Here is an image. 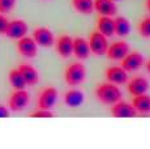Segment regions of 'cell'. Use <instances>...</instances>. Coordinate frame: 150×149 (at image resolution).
<instances>
[{
    "label": "cell",
    "mask_w": 150,
    "mask_h": 149,
    "mask_svg": "<svg viewBox=\"0 0 150 149\" xmlns=\"http://www.w3.org/2000/svg\"><path fill=\"white\" fill-rule=\"evenodd\" d=\"M73 54L77 59L85 60L90 55V47H89V42L82 37H77L73 38Z\"/></svg>",
    "instance_id": "9a60e30c"
},
{
    "label": "cell",
    "mask_w": 150,
    "mask_h": 149,
    "mask_svg": "<svg viewBox=\"0 0 150 149\" xmlns=\"http://www.w3.org/2000/svg\"><path fill=\"white\" fill-rule=\"evenodd\" d=\"M16 5V0H0V13H9Z\"/></svg>",
    "instance_id": "484cf974"
},
{
    "label": "cell",
    "mask_w": 150,
    "mask_h": 149,
    "mask_svg": "<svg viewBox=\"0 0 150 149\" xmlns=\"http://www.w3.org/2000/svg\"><path fill=\"white\" fill-rule=\"evenodd\" d=\"M8 79H9L11 85H12L14 89H25V87H26L24 76H22L21 72L18 71V68L11 71L9 74H8Z\"/></svg>",
    "instance_id": "603a6c76"
},
{
    "label": "cell",
    "mask_w": 150,
    "mask_h": 149,
    "mask_svg": "<svg viewBox=\"0 0 150 149\" xmlns=\"http://www.w3.org/2000/svg\"><path fill=\"white\" fill-rule=\"evenodd\" d=\"M132 106L137 111V114H150V96L146 93L134 96Z\"/></svg>",
    "instance_id": "ac0fdd59"
},
{
    "label": "cell",
    "mask_w": 150,
    "mask_h": 149,
    "mask_svg": "<svg viewBox=\"0 0 150 149\" xmlns=\"http://www.w3.org/2000/svg\"><path fill=\"white\" fill-rule=\"evenodd\" d=\"M146 71H148V73L150 74V60L146 63Z\"/></svg>",
    "instance_id": "f546056e"
},
{
    "label": "cell",
    "mask_w": 150,
    "mask_h": 149,
    "mask_svg": "<svg viewBox=\"0 0 150 149\" xmlns=\"http://www.w3.org/2000/svg\"><path fill=\"white\" fill-rule=\"evenodd\" d=\"M111 114L115 118H136L137 111L134 110V107L132 104L124 101H117L116 104L111 105Z\"/></svg>",
    "instance_id": "ba28073f"
},
{
    "label": "cell",
    "mask_w": 150,
    "mask_h": 149,
    "mask_svg": "<svg viewBox=\"0 0 150 149\" xmlns=\"http://www.w3.org/2000/svg\"><path fill=\"white\" fill-rule=\"evenodd\" d=\"M8 24H9V21H8L4 16L0 15V34H5V30H7V28H8Z\"/></svg>",
    "instance_id": "4316f807"
},
{
    "label": "cell",
    "mask_w": 150,
    "mask_h": 149,
    "mask_svg": "<svg viewBox=\"0 0 150 149\" xmlns=\"http://www.w3.org/2000/svg\"><path fill=\"white\" fill-rule=\"evenodd\" d=\"M94 11H97L100 16H115L117 13V8L114 0H94Z\"/></svg>",
    "instance_id": "2e32d148"
},
{
    "label": "cell",
    "mask_w": 150,
    "mask_h": 149,
    "mask_svg": "<svg viewBox=\"0 0 150 149\" xmlns=\"http://www.w3.org/2000/svg\"><path fill=\"white\" fill-rule=\"evenodd\" d=\"M145 60H144L142 54H140L138 51H129L125 56L122 59V67L127 72H134L138 71L144 65Z\"/></svg>",
    "instance_id": "5b68a950"
},
{
    "label": "cell",
    "mask_w": 150,
    "mask_h": 149,
    "mask_svg": "<svg viewBox=\"0 0 150 149\" xmlns=\"http://www.w3.org/2000/svg\"><path fill=\"white\" fill-rule=\"evenodd\" d=\"M17 50L25 58H34L38 53V45L34 41L33 37L24 35L17 42Z\"/></svg>",
    "instance_id": "8992f818"
},
{
    "label": "cell",
    "mask_w": 150,
    "mask_h": 149,
    "mask_svg": "<svg viewBox=\"0 0 150 149\" xmlns=\"http://www.w3.org/2000/svg\"><path fill=\"white\" fill-rule=\"evenodd\" d=\"M114 29L115 34L119 37H127L131 31V22L127 17L124 16H117L114 18Z\"/></svg>",
    "instance_id": "44dd1931"
},
{
    "label": "cell",
    "mask_w": 150,
    "mask_h": 149,
    "mask_svg": "<svg viewBox=\"0 0 150 149\" xmlns=\"http://www.w3.org/2000/svg\"><path fill=\"white\" fill-rule=\"evenodd\" d=\"M138 34L144 38H150V17H145L144 20H141L138 22L137 26Z\"/></svg>",
    "instance_id": "cb8c5ba5"
},
{
    "label": "cell",
    "mask_w": 150,
    "mask_h": 149,
    "mask_svg": "<svg viewBox=\"0 0 150 149\" xmlns=\"http://www.w3.org/2000/svg\"><path fill=\"white\" fill-rule=\"evenodd\" d=\"M129 53V45L125 41H116L108 45L106 55L111 60H122Z\"/></svg>",
    "instance_id": "30bf717a"
},
{
    "label": "cell",
    "mask_w": 150,
    "mask_h": 149,
    "mask_svg": "<svg viewBox=\"0 0 150 149\" xmlns=\"http://www.w3.org/2000/svg\"><path fill=\"white\" fill-rule=\"evenodd\" d=\"M145 4H146V8H148V11H149V13H150V0H146Z\"/></svg>",
    "instance_id": "f1b7e54d"
},
{
    "label": "cell",
    "mask_w": 150,
    "mask_h": 149,
    "mask_svg": "<svg viewBox=\"0 0 150 149\" xmlns=\"http://www.w3.org/2000/svg\"><path fill=\"white\" fill-rule=\"evenodd\" d=\"M8 116H9V110L0 105V118H8Z\"/></svg>",
    "instance_id": "83f0119b"
},
{
    "label": "cell",
    "mask_w": 150,
    "mask_h": 149,
    "mask_svg": "<svg viewBox=\"0 0 150 149\" xmlns=\"http://www.w3.org/2000/svg\"><path fill=\"white\" fill-rule=\"evenodd\" d=\"M127 89L132 94V96H140V94H144L149 90V81L148 79L142 76H137L133 77L131 81H127Z\"/></svg>",
    "instance_id": "4fadbf2b"
},
{
    "label": "cell",
    "mask_w": 150,
    "mask_h": 149,
    "mask_svg": "<svg viewBox=\"0 0 150 149\" xmlns=\"http://www.w3.org/2000/svg\"><path fill=\"white\" fill-rule=\"evenodd\" d=\"M55 47H56L57 54H59L62 58H68V56L72 55V53H73V38L67 35V34L60 35L59 38L56 39Z\"/></svg>",
    "instance_id": "5bb4252c"
},
{
    "label": "cell",
    "mask_w": 150,
    "mask_h": 149,
    "mask_svg": "<svg viewBox=\"0 0 150 149\" xmlns=\"http://www.w3.org/2000/svg\"><path fill=\"white\" fill-rule=\"evenodd\" d=\"M72 5L81 15H90L94 11V0H72Z\"/></svg>",
    "instance_id": "7402d4cb"
},
{
    "label": "cell",
    "mask_w": 150,
    "mask_h": 149,
    "mask_svg": "<svg viewBox=\"0 0 150 149\" xmlns=\"http://www.w3.org/2000/svg\"><path fill=\"white\" fill-rule=\"evenodd\" d=\"M83 99H85L83 93L77 89H71L65 92L64 94V102L69 107H79V106H81L83 104Z\"/></svg>",
    "instance_id": "d6986e66"
},
{
    "label": "cell",
    "mask_w": 150,
    "mask_h": 149,
    "mask_svg": "<svg viewBox=\"0 0 150 149\" xmlns=\"http://www.w3.org/2000/svg\"><path fill=\"white\" fill-rule=\"evenodd\" d=\"M29 116L30 118H54V113L51 110H46V109H38L29 114Z\"/></svg>",
    "instance_id": "d4e9b609"
},
{
    "label": "cell",
    "mask_w": 150,
    "mask_h": 149,
    "mask_svg": "<svg viewBox=\"0 0 150 149\" xmlns=\"http://www.w3.org/2000/svg\"><path fill=\"white\" fill-rule=\"evenodd\" d=\"M114 1H119V0H114Z\"/></svg>",
    "instance_id": "4dcf8cb0"
},
{
    "label": "cell",
    "mask_w": 150,
    "mask_h": 149,
    "mask_svg": "<svg viewBox=\"0 0 150 149\" xmlns=\"http://www.w3.org/2000/svg\"><path fill=\"white\" fill-rule=\"evenodd\" d=\"M18 71L24 76V80L26 82V85H35L39 81V74L37 72V70L34 67H31L30 64H21L18 67Z\"/></svg>",
    "instance_id": "ffe728a7"
},
{
    "label": "cell",
    "mask_w": 150,
    "mask_h": 149,
    "mask_svg": "<svg viewBox=\"0 0 150 149\" xmlns=\"http://www.w3.org/2000/svg\"><path fill=\"white\" fill-rule=\"evenodd\" d=\"M97 30L106 37L115 35L114 18L111 16H100L97 21Z\"/></svg>",
    "instance_id": "e0dca14e"
},
{
    "label": "cell",
    "mask_w": 150,
    "mask_h": 149,
    "mask_svg": "<svg viewBox=\"0 0 150 149\" xmlns=\"http://www.w3.org/2000/svg\"><path fill=\"white\" fill-rule=\"evenodd\" d=\"M33 38L38 46L42 47H51L55 43V37L48 28H37L33 33Z\"/></svg>",
    "instance_id": "8fae6325"
},
{
    "label": "cell",
    "mask_w": 150,
    "mask_h": 149,
    "mask_svg": "<svg viewBox=\"0 0 150 149\" xmlns=\"http://www.w3.org/2000/svg\"><path fill=\"white\" fill-rule=\"evenodd\" d=\"M85 77H86V70L82 63L79 62L72 63L71 65H68L64 72L65 82L68 85H71V87H76V85L82 84Z\"/></svg>",
    "instance_id": "7a4b0ae2"
},
{
    "label": "cell",
    "mask_w": 150,
    "mask_h": 149,
    "mask_svg": "<svg viewBox=\"0 0 150 149\" xmlns=\"http://www.w3.org/2000/svg\"><path fill=\"white\" fill-rule=\"evenodd\" d=\"M106 79L112 84L123 85L128 81V72L123 67H110L106 70Z\"/></svg>",
    "instance_id": "7c38bea8"
},
{
    "label": "cell",
    "mask_w": 150,
    "mask_h": 149,
    "mask_svg": "<svg viewBox=\"0 0 150 149\" xmlns=\"http://www.w3.org/2000/svg\"><path fill=\"white\" fill-rule=\"evenodd\" d=\"M57 101V90L54 87L45 88L38 97V109L51 110Z\"/></svg>",
    "instance_id": "52a82bcc"
},
{
    "label": "cell",
    "mask_w": 150,
    "mask_h": 149,
    "mask_svg": "<svg viewBox=\"0 0 150 149\" xmlns=\"http://www.w3.org/2000/svg\"><path fill=\"white\" fill-rule=\"evenodd\" d=\"M88 42H89V47H90L91 54H94L97 56L106 55L108 48V41L106 35H103L102 33L96 30L90 34V38H89Z\"/></svg>",
    "instance_id": "3957f363"
},
{
    "label": "cell",
    "mask_w": 150,
    "mask_h": 149,
    "mask_svg": "<svg viewBox=\"0 0 150 149\" xmlns=\"http://www.w3.org/2000/svg\"><path fill=\"white\" fill-rule=\"evenodd\" d=\"M29 101H30V97H29V93L25 89H16L11 94L9 98V109L14 113H18V111H22L25 107L29 105Z\"/></svg>",
    "instance_id": "277c9868"
},
{
    "label": "cell",
    "mask_w": 150,
    "mask_h": 149,
    "mask_svg": "<svg viewBox=\"0 0 150 149\" xmlns=\"http://www.w3.org/2000/svg\"><path fill=\"white\" fill-rule=\"evenodd\" d=\"M28 34V24L24 20H13L9 21L5 30V35L12 39H20Z\"/></svg>",
    "instance_id": "9c48e42d"
},
{
    "label": "cell",
    "mask_w": 150,
    "mask_h": 149,
    "mask_svg": "<svg viewBox=\"0 0 150 149\" xmlns=\"http://www.w3.org/2000/svg\"><path fill=\"white\" fill-rule=\"evenodd\" d=\"M96 97L99 102H102L103 105H114L117 101L122 99V90L119 89L116 84H112V82H103L99 84L96 89Z\"/></svg>",
    "instance_id": "6da1fadb"
}]
</instances>
